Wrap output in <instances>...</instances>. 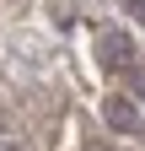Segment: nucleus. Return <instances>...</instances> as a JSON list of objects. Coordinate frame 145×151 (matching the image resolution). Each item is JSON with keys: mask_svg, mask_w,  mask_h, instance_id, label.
Returning a JSON list of instances; mask_svg holds the SVG:
<instances>
[{"mask_svg": "<svg viewBox=\"0 0 145 151\" xmlns=\"http://www.w3.org/2000/svg\"><path fill=\"white\" fill-rule=\"evenodd\" d=\"M97 65H102V70H134V43H129V32L107 27V32L97 38Z\"/></svg>", "mask_w": 145, "mask_h": 151, "instance_id": "1", "label": "nucleus"}, {"mask_svg": "<svg viewBox=\"0 0 145 151\" xmlns=\"http://www.w3.org/2000/svg\"><path fill=\"white\" fill-rule=\"evenodd\" d=\"M102 124L118 129V135H134V129H140V108H134L129 97H118V92H113V97H102Z\"/></svg>", "mask_w": 145, "mask_h": 151, "instance_id": "2", "label": "nucleus"}, {"mask_svg": "<svg viewBox=\"0 0 145 151\" xmlns=\"http://www.w3.org/2000/svg\"><path fill=\"white\" fill-rule=\"evenodd\" d=\"M124 11H129L134 22H145V0H124Z\"/></svg>", "mask_w": 145, "mask_h": 151, "instance_id": "3", "label": "nucleus"}, {"mask_svg": "<svg viewBox=\"0 0 145 151\" xmlns=\"http://www.w3.org/2000/svg\"><path fill=\"white\" fill-rule=\"evenodd\" d=\"M134 97L145 103V70H134Z\"/></svg>", "mask_w": 145, "mask_h": 151, "instance_id": "4", "label": "nucleus"}, {"mask_svg": "<svg viewBox=\"0 0 145 151\" xmlns=\"http://www.w3.org/2000/svg\"><path fill=\"white\" fill-rule=\"evenodd\" d=\"M0 151H16V140H11V135H0Z\"/></svg>", "mask_w": 145, "mask_h": 151, "instance_id": "5", "label": "nucleus"}, {"mask_svg": "<svg viewBox=\"0 0 145 151\" xmlns=\"http://www.w3.org/2000/svg\"><path fill=\"white\" fill-rule=\"evenodd\" d=\"M86 151H107V146H97V140H92V146H86Z\"/></svg>", "mask_w": 145, "mask_h": 151, "instance_id": "6", "label": "nucleus"}]
</instances>
